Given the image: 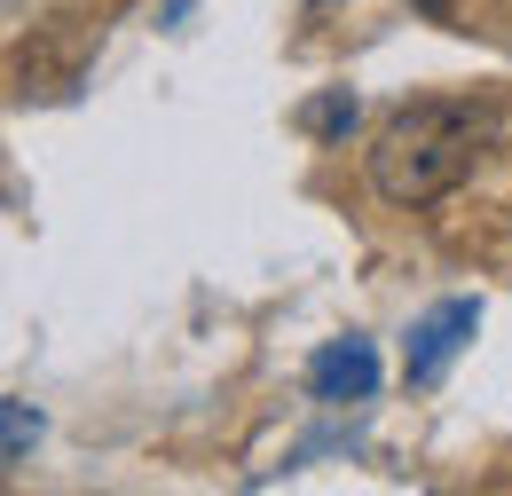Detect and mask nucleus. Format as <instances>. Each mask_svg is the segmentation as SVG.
Instances as JSON below:
<instances>
[{
    "label": "nucleus",
    "mask_w": 512,
    "mask_h": 496,
    "mask_svg": "<svg viewBox=\"0 0 512 496\" xmlns=\"http://www.w3.org/2000/svg\"><path fill=\"white\" fill-rule=\"evenodd\" d=\"M481 142H489V111H473V103H457V95H418V103H402V111L371 134L363 166H371V189H379L386 205L418 213V205L449 197V189L473 174Z\"/></svg>",
    "instance_id": "obj_1"
},
{
    "label": "nucleus",
    "mask_w": 512,
    "mask_h": 496,
    "mask_svg": "<svg viewBox=\"0 0 512 496\" xmlns=\"http://www.w3.org/2000/svg\"><path fill=\"white\" fill-rule=\"evenodd\" d=\"M473 323H481V300H442V308L426 315V323L410 331V386L442 378V363L473 339Z\"/></svg>",
    "instance_id": "obj_2"
},
{
    "label": "nucleus",
    "mask_w": 512,
    "mask_h": 496,
    "mask_svg": "<svg viewBox=\"0 0 512 496\" xmlns=\"http://www.w3.org/2000/svg\"><path fill=\"white\" fill-rule=\"evenodd\" d=\"M308 386H316L323 402H363V394L379 386V355H371V339H331L316 363H308Z\"/></svg>",
    "instance_id": "obj_3"
},
{
    "label": "nucleus",
    "mask_w": 512,
    "mask_h": 496,
    "mask_svg": "<svg viewBox=\"0 0 512 496\" xmlns=\"http://www.w3.org/2000/svg\"><path fill=\"white\" fill-rule=\"evenodd\" d=\"M40 441V418H32V402H0V457L8 465H24V449Z\"/></svg>",
    "instance_id": "obj_4"
},
{
    "label": "nucleus",
    "mask_w": 512,
    "mask_h": 496,
    "mask_svg": "<svg viewBox=\"0 0 512 496\" xmlns=\"http://www.w3.org/2000/svg\"><path fill=\"white\" fill-rule=\"evenodd\" d=\"M308 126H316V134H339V126H355V95H347V87H339V95H323L316 111H308Z\"/></svg>",
    "instance_id": "obj_5"
}]
</instances>
